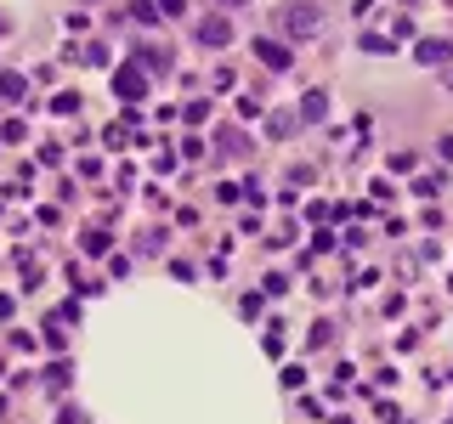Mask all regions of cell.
<instances>
[{
	"mask_svg": "<svg viewBox=\"0 0 453 424\" xmlns=\"http://www.w3.org/2000/svg\"><path fill=\"white\" fill-rule=\"evenodd\" d=\"M278 29H284L289 40H317V34H323V6H317V0H289V6L278 11Z\"/></svg>",
	"mask_w": 453,
	"mask_h": 424,
	"instance_id": "1",
	"label": "cell"
},
{
	"mask_svg": "<svg viewBox=\"0 0 453 424\" xmlns=\"http://www.w3.org/2000/svg\"><path fill=\"white\" fill-rule=\"evenodd\" d=\"M114 91H119V102H142V96H148V74L142 69H119L114 74Z\"/></svg>",
	"mask_w": 453,
	"mask_h": 424,
	"instance_id": "2",
	"label": "cell"
},
{
	"mask_svg": "<svg viewBox=\"0 0 453 424\" xmlns=\"http://www.w3.org/2000/svg\"><path fill=\"white\" fill-rule=\"evenodd\" d=\"M193 34H199V46H232V17H204Z\"/></svg>",
	"mask_w": 453,
	"mask_h": 424,
	"instance_id": "3",
	"label": "cell"
},
{
	"mask_svg": "<svg viewBox=\"0 0 453 424\" xmlns=\"http://www.w3.org/2000/svg\"><path fill=\"white\" fill-rule=\"evenodd\" d=\"M255 57H261V63H267V69H289V63H295V57H289V46H284V40H255Z\"/></svg>",
	"mask_w": 453,
	"mask_h": 424,
	"instance_id": "4",
	"label": "cell"
},
{
	"mask_svg": "<svg viewBox=\"0 0 453 424\" xmlns=\"http://www.w3.org/2000/svg\"><path fill=\"white\" fill-rule=\"evenodd\" d=\"M448 57H453L448 40H425V46H419V63H431V69H437V63H448Z\"/></svg>",
	"mask_w": 453,
	"mask_h": 424,
	"instance_id": "5",
	"label": "cell"
},
{
	"mask_svg": "<svg viewBox=\"0 0 453 424\" xmlns=\"http://www.w3.org/2000/svg\"><path fill=\"white\" fill-rule=\"evenodd\" d=\"M0 96L6 102H23V74H0Z\"/></svg>",
	"mask_w": 453,
	"mask_h": 424,
	"instance_id": "6",
	"label": "cell"
},
{
	"mask_svg": "<svg viewBox=\"0 0 453 424\" xmlns=\"http://www.w3.org/2000/svg\"><path fill=\"white\" fill-rule=\"evenodd\" d=\"M323 108H329V96H323V91H306V102H301L306 119H323Z\"/></svg>",
	"mask_w": 453,
	"mask_h": 424,
	"instance_id": "7",
	"label": "cell"
},
{
	"mask_svg": "<svg viewBox=\"0 0 453 424\" xmlns=\"http://www.w3.org/2000/svg\"><path fill=\"white\" fill-rule=\"evenodd\" d=\"M79 243H85V255H102V249H108V232H85Z\"/></svg>",
	"mask_w": 453,
	"mask_h": 424,
	"instance_id": "8",
	"label": "cell"
},
{
	"mask_svg": "<svg viewBox=\"0 0 453 424\" xmlns=\"http://www.w3.org/2000/svg\"><path fill=\"white\" fill-rule=\"evenodd\" d=\"M131 17H136V23H159V17H153V0H131Z\"/></svg>",
	"mask_w": 453,
	"mask_h": 424,
	"instance_id": "9",
	"label": "cell"
},
{
	"mask_svg": "<svg viewBox=\"0 0 453 424\" xmlns=\"http://www.w3.org/2000/svg\"><path fill=\"white\" fill-rule=\"evenodd\" d=\"M46 385H51V390H63V385H69V368H63V362H57V368H46Z\"/></svg>",
	"mask_w": 453,
	"mask_h": 424,
	"instance_id": "10",
	"label": "cell"
},
{
	"mask_svg": "<svg viewBox=\"0 0 453 424\" xmlns=\"http://www.w3.org/2000/svg\"><path fill=\"white\" fill-rule=\"evenodd\" d=\"M74 108H79V96H74V91H63V96L51 102V113H74Z\"/></svg>",
	"mask_w": 453,
	"mask_h": 424,
	"instance_id": "11",
	"label": "cell"
},
{
	"mask_svg": "<svg viewBox=\"0 0 453 424\" xmlns=\"http://www.w3.org/2000/svg\"><path fill=\"white\" fill-rule=\"evenodd\" d=\"M159 11H170V17H187V0H159Z\"/></svg>",
	"mask_w": 453,
	"mask_h": 424,
	"instance_id": "12",
	"label": "cell"
},
{
	"mask_svg": "<svg viewBox=\"0 0 453 424\" xmlns=\"http://www.w3.org/2000/svg\"><path fill=\"white\" fill-rule=\"evenodd\" d=\"M221 6H244V0H221Z\"/></svg>",
	"mask_w": 453,
	"mask_h": 424,
	"instance_id": "13",
	"label": "cell"
}]
</instances>
